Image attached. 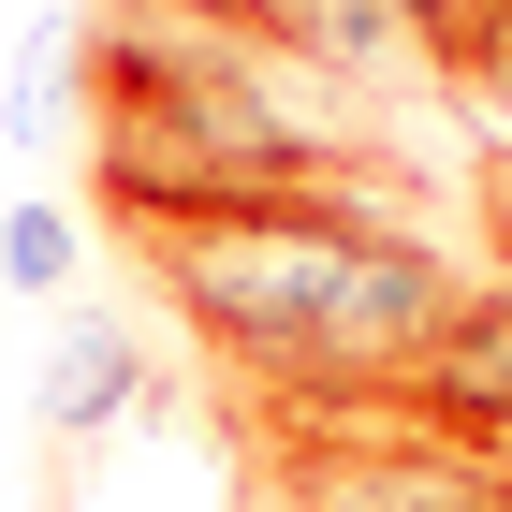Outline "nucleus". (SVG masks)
Segmentation results:
<instances>
[{
	"instance_id": "1",
	"label": "nucleus",
	"mask_w": 512,
	"mask_h": 512,
	"mask_svg": "<svg viewBox=\"0 0 512 512\" xmlns=\"http://www.w3.org/2000/svg\"><path fill=\"white\" fill-rule=\"evenodd\" d=\"M147 264H161V293H176V322L205 352L249 366L293 410L395 395V366L469 293L425 235H395L352 176H308V191L249 205V220H205V235H147Z\"/></svg>"
},
{
	"instance_id": "2",
	"label": "nucleus",
	"mask_w": 512,
	"mask_h": 512,
	"mask_svg": "<svg viewBox=\"0 0 512 512\" xmlns=\"http://www.w3.org/2000/svg\"><path fill=\"white\" fill-rule=\"evenodd\" d=\"M395 410H410L425 439L512 454V278H498V293H454V322L395 366Z\"/></svg>"
},
{
	"instance_id": "3",
	"label": "nucleus",
	"mask_w": 512,
	"mask_h": 512,
	"mask_svg": "<svg viewBox=\"0 0 512 512\" xmlns=\"http://www.w3.org/2000/svg\"><path fill=\"white\" fill-rule=\"evenodd\" d=\"M30 410H44L59 454H103V439L147 410V352H132V322L74 308V322H59V352H44V381H30Z\"/></svg>"
},
{
	"instance_id": "4",
	"label": "nucleus",
	"mask_w": 512,
	"mask_h": 512,
	"mask_svg": "<svg viewBox=\"0 0 512 512\" xmlns=\"http://www.w3.org/2000/svg\"><path fill=\"white\" fill-rule=\"evenodd\" d=\"M74 74H88V15H44L30 59H15V88H0V132H74Z\"/></svg>"
},
{
	"instance_id": "5",
	"label": "nucleus",
	"mask_w": 512,
	"mask_h": 512,
	"mask_svg": "<svg viewBox=\"0 0 512 512\" xmlns=\"http://www.w3.org/2000/svg\"><path fill=\"white\" fill-rule=\"evenodd\" d=\"M88 235H74V205H15L0 220V293H74Z\"/></svg>"
},
{
	"instance_id": "6",
	"label": "nucleus",
	"mask_w": 512,
	"mask_h": 512,
	"mask_svg": "<svg viewBox=\"0 0 512 512\" xmlns=\"http://www.w3.org/2000/svg\"><path fill=\"white\" fill-rule=\"evenodd\" d=\"M439 74H454V88H483V103H498V118H512V0H483L469 30L439 44Z\"/></svg>"
},
{
	"instance_id": "7",
	"label": "nucleus",
	"mask_w": 512,
	"mask_h": 512,
	"mask_svg": "<svg viewBox=\"0 0 512 512\" xmlns=\"http://www.w3.org/2000/svg\"><path fill=\"white\" fill-rule=\"evenodd\" d=\"M483 235H498V264H512V147L483 161Z\"/></svg>"
},
{
	"instance_id": "8",
	"label": "nucleus",
	"mask_w": 512,
	"mask_h": 512,
	"mask_svg": "<svg viewBox=\"0 0 512 512\" xmlns=\"http://www.w3.org/2000/svg\"><path fill=\"white\" fill-rule=\"evenodd\" d=\"M498 512H512V454H498Z\"/></svg>"
}]
</instances>
